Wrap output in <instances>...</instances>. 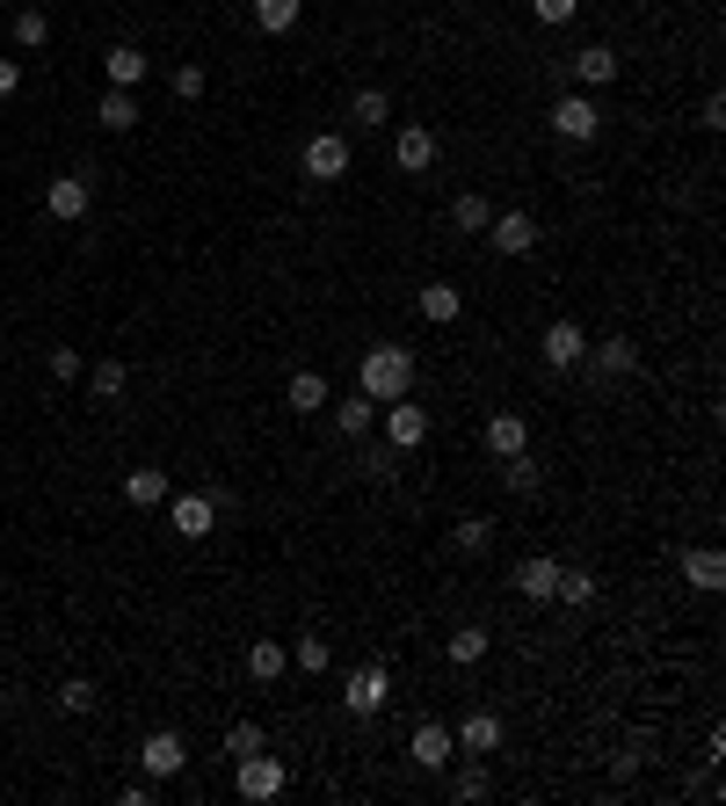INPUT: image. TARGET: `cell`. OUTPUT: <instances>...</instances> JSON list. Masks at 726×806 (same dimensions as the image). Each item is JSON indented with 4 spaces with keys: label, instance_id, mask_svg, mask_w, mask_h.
I'll return each mask as SVG.
<instances>
[{
    "label": "cell",
    "instance_id": "obj_1",
    "mask_svg": "<svg viewBox=\"0 0 726 806\" xmlns=\"http://www.w3.org/2000/svg\"><path fill=\"white\" fill-rule=\"evenodd\" d=\"M407 386H415V356L399 350V342H378V350H363V370H356V393H371V400H407Z\"/></svg>",
    "mask_w": 726,
    "mask_h": 806
},
{
    "label": "cell",
    "instance_id": "obj_2",
    "mask_svg": "<svg viewBox=\"0 0 726 806\" xmlns=\"http://www.w3.org/2000/svg\"><path fill=\"white\" fill-rule=\"evenodd\" d=\"M342 705H349V712H356V719H378L385 705H393V668H385V662L356 668V676H349V684H342Z\"/></svg>",
    "mask_w": 726,
    "mask_h": 806
},
{
    "label": "cell",
    "instance_id": "obj_3",
    "mask_svg": "<svg viewBox=\"0 0 726 806\" xmlns=\"http://www.w3.org/2000/svg\"><path fill=\"white\" fill-rule=\"evenodd\" d=\"M553 131L567 146H588L596 131H604V109L588 103V95H559V103H553Z\"/></svg>",
    "mask_w": 726,
    "mask_h": 806
},
{
    "label": "cell",
    "instance_id": "obj_4",
    "mask_svg": "<svg viewBox=\"0 0 726 806\" xmlns=\"http://www.w3.org/2000/svg\"><path fill=\"white\" fill-rule=\"evenodd\" d=\"M139 763H146V777H153V785H168V777H182L190 749H182V734H174V727H160V734H146Z\"/></svg>",
    "mask_w": 726,
    "mask_h": 806
},
{
    "label": "cell",
    "instance_id": "obj_5",
    "mask_svg": "<svg viewBox=\"0 0 726 806\" xmlns=\"http://www.w3.org/2000/svg\"><path fill=\"white\" fill-rule=\"evenodd\" d=\"M298 160H306L312 182H342L349 175V139H342V131H320V139H306V153H298Z\"/></svg>",
    "mask_w": 726,
    "mask_h": 806
},
{
    "label": "cell",
    "instance_id": "obj_6",
    "mask_svg": "<svg viewBox=\"0 0 726 806\" xmlns=\"http://www.w3.org/2000/svg\"><path fill=\"white\" fill-rule=\"evenodd\" d=\"M87 175H52L44 182V218H58V226H73V218H87Z\"/></svg>",
    "mask_w": 726,
    "mask_h": 806
},
{
    "label": "cell",
    "instance_id": "obj_7",
    "mask_svg": "<svg viewBox=\"0 0 726 806\" xmlns=\"http://www.w3.org/2000/svg\"><path fill=\"white\" fill-rule=\"evenodd\" d=\"M291 785V771H284L277 755H241V799H277V792Z\"/></svg>",
    "mask_w": 726,
    "mask_h": 806
},
{
    "label": "cell",
    "instance_id": "obj_8",
    "mask_svg": "<svg viewBox=\"0 0 726 806\" xmlns=\"http://www.w3.org/2000/svg\"><path fill=\"white\" fill-rule=\"evenodd\" d=\"M393 160H399V175H429V168H436V131L399 123V131H393Z\"/></svg>",
    "mask_w": 726,
    "mask_h": 806
},
{
    "label": "cell",
    "instance_id": "obj_9",
    "mask_svg": "<svg viewBox=\"0 0 726 806\" xmlns=\"http://www.w3.org/2000/svg\"><path fill=\"white\" fill-rule=\"evenodd\" d=\"M385 443H393V451H421V443H429V415L407 407V400H385Z\"/></svg>",
    "mask_w": 726,
    "mask_h": 806
},
{
    "label": "cell",
    "instance_id": "obj_10",
    "mask_svg": "<svg viewBox=\"0 0 726 806\" xmlns=\"http://www.w3.org/2000/svg\"><path fill=\"white\" fill-rule=\"evenodd\" d=\"M487 240H494V255H531L537 247V218L531 211H502V218H487Z\"/></svg>",
    "mask_w": 726,
    "mask_h": 806
},
{
    "label": "cell",
    "instance_id": "obj_11",
    "mask_svg": "<svg viewBox=\"0 0 726 806\" xmlns=\"http://www.w3.org/2000/svg\"><path fill=\"white\" fill-rule=\"evenodd\" d=\"M407 755H415L421 771H450L458 741H450V727H444V719H421V727H415V741H407Z\"/></svg>",
    "mask_w": 726,
    "mask_h": 806
},
{
    "label": "cell",
    "instance_id": "obj_12",
    "mask_svg": "<svg viewBox=\"0 0 726 806\" xmlns=\"http://www.w3.org/2000/svg\"><path fill=\"white\" fill-rule=\"evenodd\" d=\"M537 350H545V364H553V370H574L588 356V334L574 327V320H553V327L537 334Z\"/></svg>",
    "mask_w": 726,
    "mask_h": 806
},
{
    "label": "cell",
    "instance_id": "obj_13",
    "mask_svg": "<svg viewBox=\"0 0 726 806\" xmlns=\"http://www.w3.org/2000/svg\"><path fill=\"white\" fill-rule=\"evenodd\" d=\"M516 597L523 603H553V589H559V560H545V552H531V560H516Z\"/></svg>",
    "mask_w": 726,
    "mask_h": 806
},
{
    "label": "cell",
    "instance_id": "obj_14",
    "mask_svg": "<svg viewBox=\"0 0 726 806\" xmlns=\"http://www.w3.org/2000/svg\"><path fill=\"white\" fill-rule=\"evenodd\" d=\"M168 524H174V538H211V530H218V502H211V494H182V502L168 508Z\"/></svg>",
    "mask_w": 726,
    "mask_h": 806
},
{
    "label": "cell",
    "instance_id": "obj_15",
    "mask_svg": "<svg viewBox=\"0 0 726 806\" xmlns=\"http://www.w3.org/2000/svg\"><path fill=\"white\" fill-rule=\"evenodd\" d=\"M487 451H494V458H516V451H531V421H523L516 407L487 415Z\"/></svg>",
    "mask_w": 726,
    "mask_h": 806
},
{
    "label": "cell",
    "instance_id": "obj_16",
    "mask_svg": "<svg viewBox=\"0 0 726 806\" xmlns=\"http://www.w3.org/2000/svg\"><path fill=\"white\" fill-rule=\"evenodd\" d=\"M581 364L596 370V378H632V364H640V350H632V342H624V334H618V342H596V350H588Z\"/></svg>",
    "mask_w": 726,
    "mask_h": 806
},
{
    "label": "cell",
    "instance_id": "obj_17",
    "mask_svg": "<svg viewBox=\"0 0 726 806\" xmlns=\"http://www.w3.org/2000/svg\"><path fill=\"white\" fill-rule=\"evenodd\" d=\"M450 741H458V755H494V749H502V719H494V712H472Z\"/></svg>",
    "mask_w": 726,
    "mask_h": 806
},
{
    "label": "cell",
    "instance_id": "obj_18",
    "mask_svg": "<svg viewBox=\"0 0 726 806\" xmlns=\"http://www.w3.org/2000/svg\"><path fill=\"white\" fill-rule=\"evenodd\" d=\"M683 581L712 597V589L726 581V560H719V545H691V552H683Z\"/></svg>",
    "mask_w": 726,
    "mask_h": 806
},
{
    "label": "cell",
    "instance_id": "obj_19",
    "mask_svg": "<svg viewBox=\"0 0 726 806\" xmlns=\"http://www.w3.org/2000/svg\"><path fill=\"white\" fill-rule=\"evenodd\" d=\"M334 429H342V437H371V429H378V400H371V393L334 400Z\"/></svg>",
    "mask_w": 726,
    "mask_h": 806
},
{
    "label": "cell",
    "instance_id": "obj_20",
    "mask_svg": "<svg viewBox=\"0 0 726 806\" xmlns=\"http://www.w3.org/2000/svg\"><path fill=\"white\" fill-rule=\"evenodd\" d=\"M146 66H153V58H146L139 44H117V52L103 58V73H109V88H139V80H146Z\"/></svg>",
    "mask_w": 726,
    "mask_h": 806
},
{
    "label": "cell",
    "instance_id": "obj_21",
    "mask_svg": "<svg viewBox=\"0 0 726 806\" xmlns=\"http://www.w3.org/2000/svg\"><path fill=\"white\" fill-rule=\"evenodd\" d=\"M284 407H291V415H320V407H328V378H320V370H298L291 386H284Z\"/></svg>",
    "mask_w": 726,
    "mask_h": 806
},
{
    "label": "cell",
    "instance_id": "obj_22",
    "mask_svg": "<svg viewBox=\"0 0 726 806\" xmlns=\"http://www.w3.org/2000/svg\"><path fill=\"white\" fill-rule=\"evenodd\" d=\"M284 668H291V647H284V640H255V647H247V676H255V684H277Z\"/></svg>",
    "mask_w": 726,
    "mask_h": 806
},
{
    "label": "cell",
    "instance_id": "obj_23",
    "mask_svg": "<svg viewBox=\"0 0 726 806\" xmlns=\"http://www.w3.org/2000/svg\"><path fill=\"white\" fill-rule=\"evenodd\" d=\"M596 589H604V581L588 574V567H559V589H553V603H567V611H588V603H596Z\"/></svg>",
    "mask_w": 726,
    "mask_h": 806
},
{
    "label": "cell",
    "instance_id": "obj_24",
    "mask_svg": "<svg viewBox=\"0 0 726 806\" xmlns=\"http://www.w3.org/2000/svg\"><path fill=\"white\" fill-rule=\"evenodd\" d=\"M349 123H363V131H385V123H393V95H385V88H356Z\"/></svg>",
    "mask_w": 726,
    "mask_h": 806
},
{
    "label": "cell",
    "instance_id": "obj_25",
    "mask_svg": "<svg viewBox=\"0 0 726 806\" xmlns=\"http://www.w3.org/2000/svg\"><path fill=\"white\" fill-rule=\"evenodd\" d=\"M487 647H494V632H487V625H458V632H450V662H458V668L487 662Z\"/></svg>",
    "mask_w": 726,
    "mask_h": 806
},
{
    "label": "cell",
    "instance_id": "obj_26",
    "mask_svg": "<svg viewBox=\"0 0 726 806\" xmlns=\"http://www.w3.org/2000/svg\"><path fill=\"white\" fill-rule=\"evenodd\" d=\"M124 494H131L139 508H160V502H168V473H160V465H139V473L124 480Z\"/></svg>",
    "mask_w": 726,
    "mask_h": 806
},
{
    "label": "cell",
    "instance_id": "obj_27",
    "mask_svg": "<svg viewBox=\"0 0 726 806\" xmlns=\"http://www.w3.org/2000/svg\"><path fill=\"white\" fill-rule=\"evenodd\" d=\"M574 73H581L588 88H604V80H618V52H610V44H588V52L574 58Z\"/></svg>",
    "mask_w": 726,
    "mask_h": 806
},
{
    "label": "cell",
    "instance_id": "obj_28",
    "mask_svg": "<svg viewBox=\"0 0 726 806\" xmlns=\"http://www.w3.org/2000/svg\"><path fill=\"white\" fill-rule=\"evenodd\" d=\"M487 218H494V204H487V196H450V226L458 233H487Z\"/></svg>",
    "mask_w": 726,
    "mask_h": 806
},
{
    "label": "cell",
    "instance_id": "obj_29",
    "mask_svg": "<svg viewBox=\"0 0 726 806\" xmlns=\"http://www.w3.org/2000/svg\"><path fill=\"white\" fill-rule=\"evenodd\" d=\"M466 313V299H458V291H450V283H429V291H421V320H436V327H450V320Z\"/></svg>",
    "mask_w": 726,
    "mask_h": 806
},
{
    "label": "cell",
    "instance_id": "obj_30",
    "mask_svg": "<svg viewBox=\"0 0 726 806\" xmlns=\"http://www.w3.org/2000/svg\"><path fill=\"white\" fill-rule=\"evenodd\" d=\"M87 386H95V400H124V386H131V370H124L117 356H103V364L87 370Z\"/></svg>",
    "mask_w": 726,
    "mask_h": 806
},
{
    "label": "cell",
    "instance_id": "obj_31",
    "mask_svg": "<svg viewBox=\"0 0 726 806\" xmlns=\"http://www.w3.org/2000/svg\"><path fill=\"white\" fill-rule=\"evenodd\" d=\"M139 123V103H131V88H109L103 95V131H131Z\"/></svg>",
    "mask_w": 726,
    "mask_h": 806
},
{
    "label": "cell",
    "instance_id": "obj_32",
    "mask_svg": "<svg viewBox=\"0 0 726 806\" xmlns=\"http://www.w3.org/2000/svg\"><path fill=\"white\" fill-rule=\"evenodd\" d=\"M502 480H509V494H537V480H545V473H537L531 451H516V458H502Z\"/></svg>",
    "mask_w": 726,
    "mask_h": 806
},
{
    "label": "cell",
    "instance_id": "obj_33",
    "mask_svg": "<svg viewBox=\"0 0 726 806\" xmlns=\"http://www.w3.org/2000/svg\"><path fill=\"white\" fill-rule=\"evenodd\" d=\"M255 22L269 36H284V30H298V0H255Z\"/></svg>",
    "mask_w": 726,
    "mask_h": 806
},
{
    "label": "cell",
    "instance_id": "obj_34",
    "mask_svg": "<svg viewBox=\"0 0 726 806\" xmlns=\"http://www.w3.org/2000/svg\"><path fill=\"white\" fill-rule=\"evenodd\" d=\"M44 36H52V22H44V8H22V15H15V44H22V52H36Z\"/></svg>",
    "mask_w": 726,
    "mask_h": 806
},
{
    "label": "cell",
    "instance_id": "obj_35",
    "mask_svg": "<svg viewBox=\"0 0 726 806\" xmlns=\"http://www.w3.org/2000/svg\"><path fill=\"white\" fill-rule=\"evenodd\" d=\"M494 545V516H466L458 524V552H487Z\"/></svg>",
    "mask_w": 726,
    "mask_h": 806
},
{
    "label": "cell",
    "instance_id": "obj_36",
    "mask_svg": "<svg viewBox=\"0 0 726 806\" xmlns=\"http://www.w3.org/2000/svg\"><path fill=\"white\" fill-rule=\"evenodd\" d=\"M291 662H298V668H312V676H328V662H334V654H328V640H312V632H306V640L291 647Z\"/></svg>",
    "mask_w": 726,
    "mask_h": 806
},
{
    "label": "cell",
    "instance_id": "obj_37",
    "mask_svg": "<svg viewBox=\"0 0 726 806\" xmlns=\"http://www.w3.org/2000/svg\"><path fill=\"white\" fill-rule=\"evenodd\" d=\"M58 705H66V712H95V684H87V676H66V684H58Z\"/></svg>",
    "mask_w": 726,
    "mask_h": 806
},
{
    "label": "cell",
    "instance_id": "obj_38",
    "mask_svg": "<svg viewBox=\"0 0 726 806\" xmlns=\"http://www.w3.org/2000/svg\"><path fill=\"white\" fill-rule=\"evenodd\" d=\"M255 749H261V727H255V719L225 727V755H255Z\"/></svg>",
    "mask_w": 726,
    "mask_h": 806
},
{
    "label": "cell",
    "instance_id": "obj_39",
    "mask_svg": "<svg viewBox=\"0 0 726 806\" xmlns=\"http://www.w3.org/2000/svg\"><path fill=\"white\" fill-rule=\"evenodd\" d=\"M393 458H399L393 443H378V451H363V480H393V473H399Z\"/></svg>",
    "mask_w": 726,
    "mask_h": 806
},
{
    "label": "cell",
    "instance_id": "obj_40",
    "mask_svg": "<svg viewBox=\"0 0 726 806\" xmlns=\"http://www.w3.org/2000/svg\"><path fill=\"white\" fill-rule=\"evenodd\" d=\"M531 15L537 22H574V15H581V0H531Z\"/></svg>",
    "mask_w": 726,
    "mask_h": 806
},
{
    "label": "cell",
    "instance_id": "obj_41",
    "mask_svg": "<svg viewBox=\"0 0 726 806\" xmlns=\"http://www.w3.org/2000/svg\"><path fill=\"white\" fill-rule=\"evenodd\" d=\"M174 95L196 103V95H204V66H174Z\"/></svg>",
    "mask_w": 726,
    "mask_h": 806
},
{
    "label": "cell",
    "instance_id": "obj_42",
    "mask_svg": "<svg viewBox=\"0 0 726 806\" xmlns=\"http://www.w3.org/2000/svg\"><path fill=\"white\" fill-rule=\"evenodd\" d=\"M450 792H458V799H487V771H480V763L458 771V785H450Z\"/></svg>",
    "mask_w": 726,
    "mask_h": 806
},
{
    "label": "cell",
    "instance_id": "obj_43",
    "mask_svg": "<svg viewBox=\"0 0 726 806\" xmlns=\"http://www.w3.org/2000/svg\"><path fill=\"white\" fill-rule=\"evenodd\" d=\"M81 370H87L81 350H52V378H81Z\"/></svg>",
    "mask_w": 726,
    "mask_h": 806
},
{
    "label": "cell",
    "instance_id": "obj_44",
    "mask_svg": "<svg viewBox=\"0 0 726 806\" xmlns=\"http://www.w3.org/2000/svg\"><path fill=\"white\" fill-rule=\"evenodd\" d=\"M15 88H22V66H15V58H0V103H8Z\"/></svg>",
    "mask_w": 726,
    "mask_h": 806
}]
</instances>
